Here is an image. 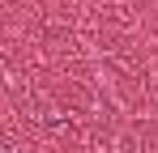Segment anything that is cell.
<instances>
[{
  "mask_svg": "<svg viewBox=\"0 0 158 153\" xmlns=\"http://www.w3.org/2000/svg\"><path fill=\"white\" fill-rule=\"evenodd\" d=\"M4 153H17V149H4Z\"/></svg>",
  "mask_w": 158,
  "mask_h": 153,
  "instance_id": "obj_1",
  "label": "cell"
}]
</instances>
